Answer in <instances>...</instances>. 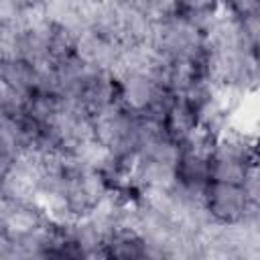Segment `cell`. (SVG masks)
Returning a JSON list of instances; mask_svg holds the SVG:
<instances>
[{"label":"cell","mask_w":260,"mask_h":260,"mask_svg":"<svg viewBox=\"0 0 260 260\" xmlns=\"http://www.w3.org/2000/svg\"><path fill=\"white\" fill-rule=\"evenodd\" d=\"M148 43L165 59H203L207 47L205 22L175 12L154 22Z\"/></svg>","instance_id":"obj_1"},{"label":"cell","mask_w":260,"mask_h":260,"mask_svg":"<svg viewBox=\"0 0 260 260\" xmlns=\"http://www.w3.org/2000/svg\"><path fill=\"white\" fill-rule=\"evenodd\" d=\"M116 104L134 116H160L173 95L148 71H116Z\"/></svg>","instance_id":"obj_2"},{"label":"cell","mask_w":260,"mask_h":260,"mask_svg":"<svg viewBox=\"0 0 260 260\" xmlns=\"http://www.w3.org/2000/svg\"><path fill=\"white\" fill-rule=\"evenodd\" d=\"M91 136L112 156L136 152V116L118 104H110L91 114Z\"/></svg>","instance_id":"obj_3"},{"label":"cell","mask_w":260,"mask_h":260,"mask_svg":"<svg viewBox=\"0 0 260 260\" xmlns=\"http://www.w3.org/2000/svg\"><path fill=\"white\" fill-rule=\"evenodd\" d=\"M203 205L213 223L238 225L250 219L256 211L246 185L209 181L203 191Z\"/></svg>","instance_id":"obj_4"},{"label":"cell","mask_w":260,"mask_h":260,"mask_svg":"<svg viewBox=\"0 0 260 260\" xmlns=\"http://www.w3.org/2000/svg\"><path fill=\"white\" fill-rule=\"evenodd\" d=\"M160 118H162L167 134L177 144L187 142L189 138H193L201 130L199 106L187 95H171Z\"/></svg>","instance_id":"obj_5"},{"label":"cell","mask_w":260,"mask_h":260,"mask_svg":"<svg viewBox=\"0 0 260 260\" xmlns=\"http://www.w3.org/2000/svg\"><path fill=\"white\" fill-rule=\"evenodd\" d=\"M252 167H254V160H250V158L219 154V152L211 150V181L246 185Z\"/></svg>","instance_id":"obj_6"},{"label":"cell","mask_w":260,"mask_h":260,"mask_svg":"<svg viewBox=\"0 0 260 260\" xmlns=\"http://www.w3.org/2000/svg\"><path fill=\"white\" fill-rule=\"evenodd\" d=\"M173 2L179 14L191 16L201 22H207L219 10V0H173Z\"/></svg>","instance_id":"obj_7"},{"label":"cell","mask_w":260,"mask_h":260,"mask_svg":"<svg viewBox=\"0 0 260 260\" xmlns=\"http://www.w3.org/2000/svg\"><path fill=\"white\" fill-rule=\"evenodd\" d=\"M219 8L240 20L260 12V0H219Z\"/></svg>","instance_id":"obj_8"},{"label":"cell","mask_w":260,"mask_h":260,"mask_svg":"<svg viewBox=\"0 0 260 260\" xmlns=\"http://www.w3.org/2000/svg\"><path fill=\"white\" fill-rule=\"evenodd\" d=\"M244 26H246V32L250 37V55H252V61L256 63V67L260 69V12L246 18L244 20Z\"/></svg>","instance_id":"obj_9"}]
</instances>
